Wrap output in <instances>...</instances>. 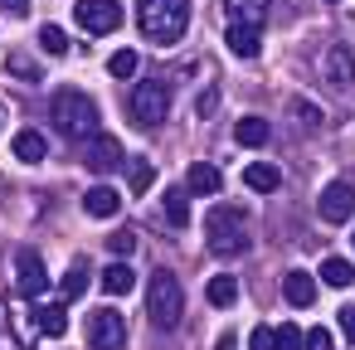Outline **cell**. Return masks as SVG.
<instances>
[{"label": "cell", "instance_id": "obj_1", "mask_svg": "<svg viewBox=\"0 0 355 350\" xmlns=\"http://www.w3.org/2000/svg\"><path fill=\"white\" fill-rule=\"evenodd\" d=\"M49 112H54V122H59V132H64L69 141H93V137L103 132L98 103H93L88 93H78V88H59V93L49 98Z\"/></svg>", "mask_w": 355, "mask_h": 350}, {"label": "cell", "instance_id": "obj_2", "mask_svg": "<svg viewBox=\"0 0 355 350\" xmlns=\"http://www.w3.org/2000/svg\"><path fill=\"white\" fill-rule=\"evenodd\" d=\"M190 25V0H141L137 6V30L156 44H175Z\"/></svg>", "mask_w": 355, "mask_h": 350}, {"label": "cell", "instance_id": "obj_3", "mask_svg": "<svg viewBox=\"0 0 355 350\" xmlns=\"http://www.w3.org/2000/svg\"><path fill=\"white\" fill-rule=\"evenodd\" d=\"M146 311H151V326L161 331H175L180 316H185V292H180V277L171 268H156L151 282H146Z\"/></svg>", "mask_w": 355, "mask_h": 350}, {"label": "cell", "instance_id": "obj_4", "mask_svg": "<svg viewBox=\"0 0 355 350\" xmlns=\"http://www.w3.org/2000/svg\"><path fill=\"white\" fill-rule=\"evenodd\" d=\"M209 253H219V258L248 253V219H243V209L214 204V214H209Z\"/></svg>", "mask_w": 355, "mask_h": 350}, {"label": "cell", "instance_id": "obj_5", "mask_svg": "<svg viewBox=\"0 0 355 350\" xmlns=\"http://www.w3.org/2000/svg\"><path fill=\"white\" fill-rule=\"evenodd\" d=\"M127 112H132L137 127H161L171 117V83L166 78H141L127 93Z\"/></svg>", "mask_w": 355, "mask_h": 350}, {"label": "cell", "instance_id": "obj_6", "mask_svg": "<svg viewBox=\"0 0 355 350\" xmlns=\"http://www.w3.org/2000/svg\"><path fill=\"white\" fill-rule=\"evenodd\" d=\"M15 287H20L25 301H35V297L49 292V272H44V258L35 248H20L15 253Z\"/></svg>", "mask_w": 355, "mask_h": 350}, {"label": "cell", "instance_id": "obj_7", "mask_svg": "<svg viewBox=\"0 0 355 350\" xmlns=\"http://www.w3.org/2000/svg\"><path fill=\"white\" fill-rule=\"evenodd\" d=\"M73 15H78V25L88 35H112L122 25V6H117V0H78Z\"/></svg>", "mask_w": 355, "mask_h": 350}, {"label": "cell", "instance_id": "obj_8", "mask_svg": "<svg viewBox=\"0 0 355 350\" xmlns=\"http://www.w3.org/2000/svg\"><path fill=\"white\" fill-rule=\"evenodd\" d=\"M83 166L93 170V175H112V170H122L127 166V151H122V141L117 137H93L88 141V151H83Z\"/></svg>", "mask_w": 355, "mask_h": 350}, {"label": "cell", "instance_id": "obj_9", "mask_svg": "<svg viewBox=\"0 0 355 350\" xmlns=\"http://www.w3.org/2000/svg\"><path fill=\"white\" fill-rule=\"evenodd\" d=\"M316 214H321L326 224H345V219L355 214V185H345V180H331V185L316 195Z\"/></svg>", "mask_w": 355, "mask_h": 350}, {"label": "cell", "instance_id": "obj_10", "mask_svg": "<svg viewBox=\"0 0 355 350\" xmlns=\"http://www.w3.org/2000/svg\"><path fill=\"white\" fill-rule=\"evenodd\" d=\"M88 345H93V350H122V345H127L122 316H117V311H93V321H88Z\"/></svg>", "mask_w": 355, "mask_h": 350}, {"label": "cell", "instance_id": "obj_11", "mask_svg": "<svg viewBox=\"0 0 355 350\" xmlns=\"http://www.w3.org/2000/svg\"><path fill=\"white\" fill-rule=\"evenodd\" d=\"M321 78H326L331 88H350V83H355V54H350L345 44H331V49L321 54Z\"/></svg>", "mask_w": 355, "mask_h": 350}, {"label": "cell", "instance_id": "obj_12", "mask_svg": "<svg viewBox=\"0 0 355 350\" xmlns=\"http://www.w3.org/2000/svg\"><path fill=\"white\" fill-rule=\"evenodd\" d=\"M224 190V175H219V166H209V161H195L190 170H185V195H219Z\"/></svg>", "mask_w": 355, "mask_h": 350}, {"label": "cell", "instance_id": "obj_13", "mask_svg": "<svg viewBox=\"0 0 355 350\" xmlns=\"http://www.w3.org/2000/svg\"><path fill=\"white\" fill-rule=\"evenodd\" d=\"M10 151H15V161H20V166H40V161L49 156V141H44L35 127H25V132H15Z\"/></svg>", "mask_w": 355, "mask_h": 350}, {"label": "cell", "instance_id": "obj_14", "mask_svg": "<svg viewBox=\"0 0 355 350\" xmlns=\"http://www.w3.org/2000/svg\"><path fill=\"white\" fill-rule=\"evenodd\" d=\"M83 209H88L93 219H117L122 195H117L112 185H93V190H83Z\"/></svg>", "mask_w": 355, "mask_h": 350}, {"label": "cell", "instance_id": "obj_15", "mask_svg": "<svg viewBox=\"0 0 355 350\" xmlns=\"http://www.w3.org/2000/svg\"><path fill=\"white\" fill-rule=\"evenodd\" d=\"M282 297H287V306H311V301H316V277L302 272V268L287 272V277H282Z\"/></svg>", "mask_w": 355, "mask_h": 350}, {"label": "cell", "instance_id": "obj_16", "mask_svg": "<svg viewBox=\"0 0 355 350\" xmlns=\"http://www.w3.org/2000/svg\"><path fill=\"white\" fill-rule=\"evenodd\" d=\"M229 54H239V59H258V49H263V40H258V25H234L229 20Z\"/></svg>", "mask_w": 355, "mask_h": 350}, {"label": "cell", "instance_id": "obj_17", "mask_svg": "<svg viewBox=\"0 0 355 350\" xmlns=\"http://www.w3.org/2000/svg\"><path fill=\"white\" fill-rule=\"evenodd\" d=\"M243 185H248V190H258V195H268V190H277V185H282V170H277V166H268V161H253V166L243 170Z\"/></svg>", "mask_w": 355, "mask_h": 350}, {"label": "cell", "instance_id": "obj_18", "mask_svg": "<svg viewBox=\"0 0 355 350\" xmlns=\"http://www.w3.org/2000/svg\"><path fill=\"white\" fill-rule=\"evenodd\" d=\"M132 287H137V272H132V268H127L122 258L103 268V292H112V297H127Z\"/></svg>", "mask_w": 355, "mask_h": 350}, {"label": "cell", "instance_id": "obj_19", "mask_svg": "<svg viewBox=\"0 0 355 350\" xmlns=\"http://www.w3.org/2000/svg\"><path fill=\"white\" fill-rule=\"evenodd\" d=\"M268 0H229V20L234 25H263Z\"/></svg>", "mask_w": 355, "mask_h": 350}, {"label": "cell", "instance_id": "obj_20", "mask_svg": "<svg viewBox=\"0 0 355 350\" xmlns=\"http://www.w3.org/2000/svg\"><path fill=\"white\" fill-rule=\"evenodd\" d=\"M321 282L326 287H350L355 282V263L350 258H326L321 263Z\"/></svg>", "mask_w": 355, "mask_h": 350}, {"label": "cell", "instance_id": "obj_21", "mask_svg": "<svg viewBox=\"0 0 355 350\" xmlns=\"http://www.w3.org/2000/svg\"><path fill=\"white\" fill-rule=\"evenodd\" d=\"M234 141H239V146H263V141H268V122H263V117H239Z\"/></svg>", "mask_w": 355, "mask_h": 350}, {"label": "cell", "instance_id": "obj_22", "mask_svg": "<svg viewBox=\"0 0 355 350\" xmlns=\"http://www.w3.org/2000/svg\"><path fill=\"white\" fill-rule=\"evenodd\" d=\"M205 297H209V306H234V297H239V282H234L229 272H219V277H209Z\"/></svg>", "mask_w": 355, "mask_h": 350}, {"label": "cell", "instance_id": "obj_23", "mask_svg": "<svg viewBox=\"0 0 355 350\" xmlns=\"http://www.w3.org/2000/svg\"><path fill=\"white\" fill-rule=\"evenodd\" d=\"M35 316H40V331H44V335H54V340L69 331V311H64V301H54V306H40Z\"/></svg>", "mask_w": 355, "mask_h": 350}, {"label": "cell", "instance_id": "obj_24", "mask_svg": "<svg viewBox=\"0 0 355 350\" xmlns=\"http://www.w3.org/2000/svg\"><path fill=\"white\" fill-rule=\"evenodd\" d=\"M166 219H171L175 229H185V224H190V195H185L180 185H175V190L166 195Z\"/></svg>", "mask_w": 355, "mask_h": 350}, {"label": "cell", "instance_id": "obj_25", "mask_svg": "<svg viewBox=\"0 0 355 350\" xmlns=\"http://www.w3.org/2000/svg\"><path fill=\"white\" fill-rule=\"evenodd\" d=\"M127 185H132L137 195H146V190L156 185V166H151V161H132V166H127Z\"/></svg>", "mask_w": 355, "mask_h": 350}, {"label": "cell", "instance_id": "obj_26", "mask_svg": "<svg viewBox=\"0 0 355 350\" xmlns=\"http://www.w3.org/2000/svg\"><path fill=\"white\" fill-rule=\"evenodd\" d=\"M83 292H88V263H73L64 272V301H78Z\"/></svg>", "mask_w": 355, "mask_h": 350}, {"label": "cell", "instance_id": "obj_27", "mask_svg": "<svg viewBox=\"0 0 355 350\" xmlns=\"http://www.w3.org/2000/svg\"><path fill=\"white\" fill-rule=\"evenodd\" d=\"M40 49L59 59V54H69V35H64L59 25H44V30H40Z\"/></svg>", "mask_w": 355, "mask_h": 350}, {"label": "cell", "instance_id": "obj_28", "mask_svg": "<svg viewBox=\"0 0 355 350\" xmlns=\"http://www.w3.org/2000/svg\"><path fill=\"white\" fill-rule=\"evenodd\" d=\"M137 64H141V59H137V49H117V54L107 59V73H112V78H132V73H137Z\"/></svg>", "mask_w": 355, "mask_h": 350}, {"label": "cell", "instance_id": "obj_29", "mask_svg": "<svg viewBox=\"0 0 355 350\" xmlns=\"http://www.w3.org/2000/svg\"><path fill=\"white\" fill-rule=\"evenodd\" d=\"M272 350H302L297 326H277V331H272Z\"/></svg>", "mask_w": 355, "mask_h": 350}, {"label": "cell", "instance_id": "obj_30", "mask_svg": "<svg viewBox=\"0 0 355 350\" xmlns=\"http://www.w3.org/2000/svg\"><path fill=\"white\" fill-rule=\"evenodd\" d=\"M10 73H15V78H25V83H40V69H35L30 59H20V54H10Z\"/></svg>", "mask_w": 355, "mask_h": 350}, {"label": "cell", "instance_id": "obj_31", "mask_svg": "<svg viewBox=\"0 0 355 350\" xmlns=\"http://www.w3.org/2000/svg\"><path fill=\"white\" fill-rule=\"evenodd\" d=\"M302 345H306V350H331V331H326V326H311V331L302 335Z\"/></svg>", "mask_w": 355, "mask_h": 350}, {"label": "cell", "instance_id": "obj_32", "mask_svg": "<svg viewBox=\"0 0 355 350\" xmlns=\"http://www.w3.org/2000/svg\"><path fill=\"white\" fill-rule=\"evenodd\" d=\"M132 248H137V234H132V229H117V234H112V253H117V258H127Z\"/></svg>", "mask_w": 355, "mask_h": 350}, {"label": "cell", "instance_id": "obj_33", "mask_svg": "<svg viewBox=\"0 0 355 350\" xmlns=\"http://www.w3.org/2000/svg\"><path fill=\"white\" fill-rule=\"evenodd\" d=\"M248 350H272V326H258L248 335Z\"/></svg>", "mask_w": 355, "mask_h": 350}, {"label": "cell", "instance_id": "obj_34", "mask_svg": "<svg viewBox=\"0 0 355 350\" xmlns=\"http://www.w3.org/2000/svg\"><path fill=\"white\" fill-rule=\"evenodd\" d=\"M297 117H302V122H306L311 132L321 127V112H316V103H297Z\"/></svg>", "mask_w": 355, "mask_h": 350}, {"label": "cell", "instance_id": "obj_35", "mask_svg": "<svg viewBox=\"0 0 355 350\" xmlns=\"http://www.w3.org/2000/svg\"><path fill=\"white\" fill-rule=\"evenodd\" d=\"M340 335L355 345V306H340Z\"/></svg>", "mask_w": 355, "mask_h": 350}, {"label": "cell", "instance_id": "obj_36", "mask_svg": "<svg viewBox=\"0 0 355 350\" xmlns=\"http://www.w3.org/2000/svg\"><path fill=\"white\" fill-rule=\"evenodd\" d=\"M0 10H10V15H25V10H30V0H0Z\"/></svg>", "mask_w": 355, "mask_h": 350}, {"label": "cell", "instance_id": "obj_37", "mask_svg": "<svg viewBox=\"0 0 355 350\" xmlns=\"http://www.w3.org/2000/svg\"><path fill=\"white\" fill-rule=\"evenodd\" d=\"M214 350H239V335H219V345Z\"/></svg>", "mask_w": 355, "mask_h": 350}, {"label": "cell", "instance_id": "obj_38", "mask_svg": "<svg viewBox=\"0 0 355 350\" xmlns=\"http://www.w3.org/2000/svg\"><path fill=\"white\" fill-rule=\"evenodd\" d=\"M331 6H336V0H331Z\"/></svg>", "mask_w": 355, "mask_h": 350}, {"label": "cell", "instance_id": "obj_39", "mask_svg": "<svg viewBox=\"0 0 355 350\" xmlns=\"http://www.w3.org/2000/svg\"><path fill=\"white\" fill-rule=\"evenodd\" d=\"M350 238H355V234H350Z\"/></svg>", "mask_w": 355, "mask_h": 350}]
</instances>
